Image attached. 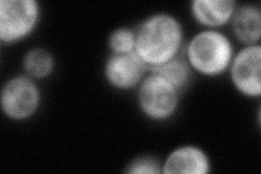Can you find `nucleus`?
Here are the masks:
<instances>
[{"label": "nucleus", "mask_w": 261, "mask_h": 174, "mask_svg": "<svg viewBox=\"0 0 261 174\" xmlns=\"http://www.w3.org/2000/svg\"><path fill=\"white\" fill-rule=\"evenodd\" d=\"M212 163L199 146L182 145L171 151L162 161L161 174H208Z\"/></svg>", "instance_id": "8"}, {"label": "nucleus", "mask_w": 261, "mask_h": 174, "mask_svg": "<svg viewBox=\"0 0 261 174\" xmlns=\"http://www.w3.org/2000/svg\"><path fill=\"white\" fill-rule=\"evenodd\" d=\"M24 74L34 80H44L53 74L56 61L54 55L46 48H32L24 55L22 60Z\"/></svg>", "instance_id": "11"}, {"label": "nucleus", "mask_w": 261, "mask_h": 174, "mask_svg": "<svg viewBox=\"0 0 261 174\" xmlns=\"http://www.w3.org/2000/svg\"><path fill=\"white\" fill-rule=\"evenodd\" d=\"M42 99V90L36 80L27 74H18L4 84L0 105L6 118L22 122L30 120L38 112Z\"/></svg>", "instance_id": "5"}, {"label": "nucleus", "mask_w": 261, "mask_h": 174, "mask_svg": "<svg viewBox=\"0 0 261 174\" xmlns=\"http://www.w3.org/2000/svg\"><path fill=\"white\" fill-rule=\"evenodd\" d=\"M236 92L249 99L261 96V46L247 45L235 52L227 70Z\"/></svg>", "instance_id": "6"}, {"label": "nucleus", "mask_w": 261, "mask_h": 174, "mask_svg": "<svg viewBox=\"0 0 261 174\" xmlns=\"http://www.w3.org/2000/svg\"><path fill=\"white\" fill-rule=\"evenodd\" d=\"M136 31L126 27L114 29L108 38V47L111 54H127L135 52Z\"/></svg>", "instance_id": "13"}, {"label": "nucleus", "mask_w": 261, "mask_h": 174, "mask_svg": "<svg viewBox=\"0 0 261 174\" xmlns=\"http://www.w3.org/2000/svg\"><path fill=\"white\" fill-rule=\"evenodd\" d=\"M234 55L235 48L230 37L214 29L200 30L183 49L191 70L205 78H218L227 73Z\"/></svg>", "instance_id": "2"}, {"label": "nucleus", "mask_w": 261, "mask_h": 174, "mask_svg": "<svg viewBox=\"0 0 261 174\" xmlns=\"http://www.w3.org/2000/svg\"><path fill=\"white\" fill-rule=\"evenodd\" d=\"M149 71L157 73L162 78H165L181 93H183L185 88L189 86L193 73L183 54L176 57L175 59L162 64L160 67L150 69Z\"/></svg>", "instance_id": "12"}, {"label": "nucleus", "mask_w": 261, "mask_h": 174, "mask_svg": "<svg viewBox=\"0 0 261 174\" xmlns=\"http://www.w3.org/2000/svg\"><path fill=\"white\" fill-rule=\"evenodd\" d=\"M135 31V53L149 70L160 67L183 54L184 28L172 13L150 14Z\"/></svg>", "instance_id": "1"}, {"label": "nucleus", "mask_w": 261, "mask_h": 174, "mask_svg": "<svg viewBox=\"0 0 261 174\" xmlns=\"http://www.w3.org/2000/svg\"><path fill=\"white\" fill-rule=\"evenodd\" d=\"M43 9L37 0L0 2V40L14 45L30 37L39 26Z\"/></svg>", "instance_id": "4"}, {"label": "nucleus", "mask_w": 261, "mask_h": 174, "mask_svg": "<svg viewBox=\"0 0 261 174\" xmlns=\"http://www.w3.org/2000/svg\"><path fill=\"white\" fill-rule=\"evenodd\" d=\"M136 89L137 105L145 118L165 122L176 113L182 93L159 74L148 71Z\"/></svg>", "instance_id": "3"}, {"label": "nucleus", "mask_w": 261, "mask_h": 174, "mask_svg": "<svg viewBox=\"0 0 261 174\" xmlns=\"http://www.w3.org/2000/svg\"><path fill=\"white\" fill-rule=\"evenodd\" d=\"M236 7L235 0H193L190 10L193 19L203 29L219 30L230 24Z\"/></svg>", "instance_id": "9"}, {"label": "nucleus", "mask_w": 261, "mask_h": 174, "mask_svg": "<svg viewBox=\"0 0 261 174\" xmlns=\"http://www.w3.org/2000/svg\"><path fill=\"white\" fill-rule=\"evenodd\" d=\"M235 37L244 45H258L261 39V9L254 4L236 7L231 19Z\"/></svg>", "instance_id": "10"}, {"label": "nucleus", "mask_w": 261, "mask_h": 174, "mask_svg": "<svg viewBox=\"0 0 261 174\" xmlns=\"http://www.w3.org/2000/svg\"><path fill=\"white\" fill-rule=\"evenodd\" d=\"M162 161L150 155L138 156L130 160L124 170L128 174H161Z\"/></svg>", "instance_id": "14"}, {"label": "nucleus", "mask_w": 261, "mask_h": 174, "mask_svg": "<svg viewBox=\"0 0 261 174\" xmlns=\"http://www.w3.org/2000/svg\"><path fill=\"white\" fill-rule=\"evenodd\" d=\"M149 69L135 52L111 54L103 65L106 82L117 90L127 92L136 89Z\"/></svg>", "instance_id": "7"}]
</instances>
